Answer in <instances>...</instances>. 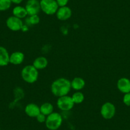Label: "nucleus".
<instances>
[{"mask_svg":"<svg viewBox=\"0 0 130 130\" xmlns=\"http://www.w3.org/2000/svg\"><path fill=\"white\" fill-rule=\"evenodd\" d=\"M71 89L70 80L66 78H59L55 80L51 86L52 94L58 98L68 95Z\"/></svg>","mask_w":130,"mask_h":130,"instance_id":"obj_1","label":"nucleus"},{"mask_svg":"<svg viewBox=\"0 0 130 130\" xmlns=\"http://www.w3.org/2000/svg\"><path fill=\"white\" fill-rule=\"evenodd\" d=\"M38 76V70L32 64L26 65L21 71L22 78L24 82L28 84H33L37 82Z\"/></svg>","mask_w":130,"mask_h":130,"instance_id":"obj_2","label":"nucleus"},{"mask_svg":"<svg viewBox=\"0 0 130 130\" xmlns=\"http://www.w3.org/2000/svg\"><path fill=\"white\" fill-rule=\"evenodd\" d=\"M45 126L49 130H57L62 123V116L58 112H52L47 116Z\"/></svg>","mask_w":130,"mask_h":130,"instance_id":"obj_3","label":"nucleus"},{"mask_svg":"<svg viewBox=\"0 0 130 130\" xmlns=\"http://www.w3.org/2000/svg\"><path fill=\"white\" fill-rule=\"evenodd\" d=\"M41 10L48 15L56 14L59 6L56 0H40V1Z\"/></svg>","mask_w":130,"mask_h":130,"instance_id":"obj_4","label":"nucleus"},{"mask_svg":"<svg viewBox=\"0 0 130 130\" xmlns=\"http://www.w3.org/2000/svg\"><path fill=\"white\" fill-rule=\"evenodd\" d=\"M75 103L72 96L68 95L58 98L57 101V106L59 110L62 111H70L73 108Z\"/></svg>","mask_w":130,"mask_h":130,"instance_id":"obj_5","label":"nucleus"},{"mask_svg":"<svg viewBox=\"0 0 130 130\" xmlns=\"http://www.w3.org/2000/svg\"><path fill=\"white\" fill-rule=\"evenodd\" d=\"M116 112V108L114 105L111 102H106L102 105L100 109L101 116L103 119L107 120L111 119L114 117Z\"/></svg>","mask_w":130,"mask_h":130,"instance_id":"obj_6","label":"nucleus"},{"mask_svg":"<svg viewBox=\"0 0 130 130\" xmlns=\"http://www.w3.org/2000/svg\"><path fill=\"white\" fill-rule=\"evenodd\" d=\"M7 27L12 31H19L22 29L24 26L22 19L12 15L8 17L6 21Z\"/></svg>","mask_w":130,"mask_h":130,"instance_id":"obj_7","label":"nucleus"},{"mask_svg":"<svg viewBox=\"0 0 130 130\" xmlns=\"http://www.w3.org/2000/svg\"><path fill=\"white\" fill-rule=\"evenodd\" d=\"M28 16L38 15L41 10L40 5L38 0H27L25 6Z\"/></svg>","mask_w":130,"mask_h":130,"instance_id":"obj_8","label":"nucleus"},{"mask_svg":"<svg viewBox=\"0 0 130 130\" xmlns=\"http://www.w3.org/2000/svg\"><path fill=\"white\" fill-rule=\"evenodd\" d=\"M56 17L58 20L61 21H65L70 19L72 15V11L68 6L59 7L56 13Z\"/></svg>","mask_w":130,"mask_h":130,"instance_id":"obj_9","label":"nucleus"},{"mask_svg":"<svg viewBox=\"0 0 130 130\" xmlns=\"http://www.w3.org/2000/svg\"><path fill=\"white\" fill-rule=\"evenodd\" d=\"M24 112L28 117H32V118L35 117L36 118L37 116L40 113V107L38 105L31 103L26 106Z\"/></svg>","mask_w":130,"mask_h":130,"instance_id":"obj_10","label":"nucleus"},{"mask_svg":"<svg viewBox=\"0 0 130 130\" xmlns=\"http://www.w3.org/2000/svg\"><path fill=\"white\" fill-rule=\"evenodd\" d=\"M117 89L122 93H128L130 92V80L127 78H121L117 82Z\"/></svg>","mask_w":130,"mask_h":130,"instance_id":"obj_11","label":"nucleus"},{"mask_svg":"<svg viewBox=\"0 0 130 130\" xmlns=\"http://www.w3.org/2000/svg\"><path fill=\"white\" fill-rule=\"evenodd\" d=\"M25 56L24 53L19 51H16L10 54V63L13 65H19L23 62Z\"/></svg>","mask_w":130,"mask_h":130,"instance_id":"obj_12","label":"nucleus"},{"mask_svg":"<svg viewBox=\"0 0 130 130\" xmlns=\"http://www.w3.org/2000/svg\"><path fill=\"white\" fill-rule=\"evenodd\" d=\"M10 63V54L4 47L0 46V67H6Z\"/></svg>","mask_w":130,"mask_h":130,"instance_id":"obj_13","label":"nucleus"},{"mask_svg":"<svg viewBox=\"0 0 130 130\" xmlns=\"http://www.w3.org/2000/svg\"><path fill=\"white\" fill-rule=\"evenodd\" d=\"M32 65L38 70L45 69L48 65V60L44 56H39L34 60Z\"/></svg>","mask_w":130,"mask_h":130,"instance_id":"obj_14","label":"nucleus"},{"mask_svg":"<svg viewBox=\"0 0 130 130\" xmlns=\"http://www.w3.org/2000/svg\"><path fill=\"white\" fill-rule=\"evenodd\" d=\"M86 86V82L81 77H75L71 81V87L72 89L77 91H80L84 89Z\"/></svg>","mask_w":130,"mask_h":130,"instance_id":"obj_15","label":"nucleus"},{"mask_svg":"<svg viewBox=\"0 0 130 130\" xmlns=\"http://www.w3.org/2000/svg\"><path fill=\"white\" fill-rule=\"evenodd\" d=\"M12 14L13 16L19 18L21 19L26 18L28 15H27V11H26L25 7L22 6H16L12 10Z\"/></svg>","mask_w":130,"mask_h":130,"instance_id":"obj_16","label":"nucleus"},{"mask_svg":"<svg viewBox=\"0 0 130 130\" xmlns=\"http://www.w3.org/2000/svg\"><path fill=\"white\" fill-rule=\"evenodd\" d=\"M40 113L47 116L54 112V106L52 103L45 102L41 105L40 107Z\"/></svg>","mask_w":130,"mask_h":130,"instance_id":"obj_17","label":"nucleus"},{"mask_svg":"<svg viewBox=\"0 0 130 130\" xmlns=\"http://www.w3.org/2000/svg\"><path fill=\"white\" fill-rule=\"evenodd\" d=\"M72 98L75 104H80L84 102L85 96L80 91H76L72 96Z\"/></svg>","mask_w":130,"mask_h":130,"instance_id":"obj_18","label":"nucleus"},{"mask_svg":"<svg viewBox=\"0 0 130 130\" xmlns=\"http://www.w3.org/2000/svg\"><path fill=\"white\" fill-rule=\"evenodd\" d=\"M26 24L28 26H34L38 24L40 22V17L38 15H29L26 20Z\"/></svg>","mask_w":130,"mask_h":130,"instance_id":"obj_19","label":"nucleus"},{"mask_svg":"<svg viewBox=\"0 0 130 130\" xmlns=\"http://www.w3.org/2000/svg\"><path fill=\"white\" fill-rule=\"evenodd\" d=\"M12 2L10 0H0V12H4L10 8Z\"/></svg>","mask_w":130,"mask_h":130,"instance_id":"obj_20","label":"nucleus"},{"mask_svg":"<svg viewBox=\"0 0 130 130\" xmlns=\"http://www.w3.org/2000/svg\"><path fill=\"white\" fill-rule=\"evenodd\" d=\"M123 103L126 106L130 107V92L124 94L123 97Z\"/></svg>","mask_w":130,"mask_h":130,"instance_id":"obj_21","label":"nucleus"},{"mask_svg":"<svg viewBox=\"0 0 130 130\" xmlns=\"http://www.w3.org/2000/svg\"><path fill=\"white\" fill-rule=\"evenodd\" d=\"M37 120L38 122L40 123H43V122H45L46 118H47V116H45L44 114L42 113H40L38 116H37Z\"/></svg>","mask_w":130,"mask_h":130,"instance_id":"obj_22","label":"nucleus"},{"mask_svg":"<svg viewBox=\"0 0 130 130\" xmlns=\"http://www.w3.org/2000/svg\"><path fill=\"white\" fill-rule=\"evenodd\" d=\"M56 1L59 7L67 6L68 2H69V0H56Z\"/></svg>","mask_w":130,"mask_h":130,"instance_id":"obj_23","label":"nucleus"},{"mask_svg":"<svg viewBox=\"0 0 130 130\" xmlns=\"http://www.w3.org/2000/svg\"><path fill=\"white\" fill-rule=\"evenodd\" d=\"M12 3H13V4L15 5H19L23 2L24 0H10Z\"/></svg>","mask_w":130,"mask_h":130,"instance_id":"obj_24","label":"nucleus"}]
</instances>
